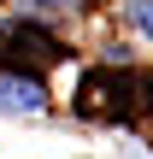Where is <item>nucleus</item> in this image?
I'll use <instances>...</instances> for the list:
<instances>
[{"instance_id":"nucleus-1","label":"nucleus","mask_w":153,"mask_h":159,"mask_svg":"<svg viewBox=\"0 0 153 159\" xmlns=\"http://www.w3.org/2000/svg\"><path fill=\"white\" fill-rule=\"evenodd\" d=\"M41 106H47L41 83H29V77H0V112H41Z\"/></svg>"},{"instance_id":"nucleus-2","label":"nucleus","mask_w":153,"mask_h":159,"mask_svg":"<svg viewBox=\"0 0 153 159\" xmlns=\"http://www.w3.org/2000/svg\"><path fill=\"white\" fill-rule=\"evenodd\" d=\"M124 12H130V24L142 35H153V0H124Z\"/></svg>"}]
</instances>
